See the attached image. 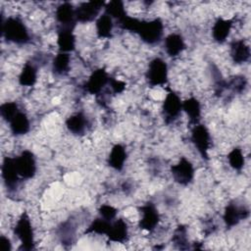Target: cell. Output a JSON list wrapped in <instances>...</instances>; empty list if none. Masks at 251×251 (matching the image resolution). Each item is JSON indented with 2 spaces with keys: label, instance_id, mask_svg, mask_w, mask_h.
Instances as JSON below:
<instances>
[{
  "label": "cell",
  "instance_id": "1",
  "mask_svg": "<svg viewBox=\"0 0 251 251\" xmlns=\"http://www.w3.org/2000/svg\"><path fill=\"white\" fill-rule=\"evenodd\" d=\"M2 34L11 42L17 44H25L29 41V33L23 23V21L17 17H10L2 22Z\"/></svg>",
  "mask_w": 251,
  "mask_h": 251
},
{
  "label": "cell",
  "instance_id": "2",
  "mask_svg": "<svg viewBox=\"0 0 251 251\" xmlns=\"http://www.w3.org/2000/svg\"><path fill=\"white\" fill-rule=\"evenodd\" d=\"M163 30V22L160 19H154L152 21H139L135 32L147 44H155L161 40Z\"/></svg>",
  "mask_w": 251,
  "mask_h": 251
},
{
  "label": "cell",
  "instance_id": "3",
  "mask_svg": "<svg viewBox=\"0 0 251 251\" xmlns=\"http://www.w3.org/2000/svg\"><path fill=\"white\" fill-rule=\"evenodd\" d=\"M15 234L22 242V249L31 250L34 247V238L33 230L30 224V220L26 213H23L18 220L15 229Z\"/></svg>",
  "mask_w": 251,
  "mask_h": 251
},
{
  "label": "cell",
  "instance_id": "4",
  "mask_svg": "<svg viewBox=\"0 0 251 251\" xmlns=\"http://www.w3.org/2000/svg\"><path fill=\"white\" fill-rule=\"evenodd\" d=\"M146 79L151 86L164 85L168 81V66L161 58H154L148 65Z\"/></svg>",
  "mask_w": 251,
  "mask_h": 251
},
{
  "label": "cell",
  "instance_id": "5",
  "mask_svg": "<svg viewBox=\"0 0 251 251\" xmlns=\"http://www.w3.org/2000/svg\"><path fill=\"white\" fill-rule=\"evenodd\" d=\"M182 110V102L177 94L170 90L164 100L162 111L166 123L170 124L175 122Z\"/></svg>",
  "mask_w": 251,
  "mask_h": 251
},
{
  "label": "cell",
  "instance_id": "6",
  "mask_svg": "<svg viewBox=\"0 0 251 251\" xmlns=\"http://www.w3.org/2000/svg\"><path fill=\"white\" fill-rule=\"evenodd\" d=\"M171 173L176 182L187 185L194 177V168L189 160L182 157L176 165L172 166Z\"/></svg>",
  "mask_w": 251,
  "mask_h": 251
},
{
  "label": "cell",
  "instance_id": "7",
  "mask_svg": "<svg viewBox=\"0 0 251 251\" xmlns=\"http://www.w3.org/2000/svg\"><path fill=\"white\" fill-rule=\"evenodd\" d=\"M191 141L201 157L208 160V149L210 146V133L203 125H194L191 130Z\"/></svg>",
  "mask_w": 251,
  "mask_h": 251
},
{
  "label": "cell",
  "instance_id": "8",
  "mask_svg": "<svg viewBox=\"0 0 251 251\" xmlns=\"http://www.w3.org/2000/svg\"><path fill=\"white\" fill-rule=\"evenodd\" d=\"M104 1H89L81 3L75 8V19L76 22L88 23L92 22L97 18L102 8L105 7Z\"/></svg>",
  "mask_w": 251,
  "mask_h": 251
},
{
  "label": "cell",
  "instance_id": "9",
  "mask_svg": "<svg viewBox=\"0 0 251 251\" xmlns=\"http://www.w3.org/2000/svg\"><path fill=\"white\" fill-rule=\"evenodd\" d=\"M16 166L18 173L21 177L23 178H31L36 172V163L33 154L28 151L25 150L21 153L20 156L15 158Z\"/></svg>",
  "mask_w": 251,
  "mask_h": 251
},
{
  "label": "cell",
  "instance_id": "10",
  "mask_svg": "<svg viewBox=\"0 0 251 251\" xmlns=\"http://www.w3.org/2000/svg\"><path fill=\"white\" fill-rule=\"evenodd\" d=\"M139 210L141 214V219L139 221L140 228L145 229L147 231L154 230L160 221V215L155 205L149 202L141 206Z\"/></svg>",
  "mask_w": 251,
  "mask_h": 251
},
{
  "label": "cell",
  "instance_id": "11",
  "mask_svg": "<svg viewBox=\"0 0 251 251\" xmlns=\"http://www.w3.org/2000/svg\"><path fill=\"white\" fill-rule=\"evenodd\" d=\"M110 76L105 71V69H98L94 71L86 81L84 88L90 94H98L102 89L109 83Z\"/></svg>",
  "mask_w": 251,
  "mask_h": 251
},
{
  "label": "cell",
  "instance_id": "12",
  "mask_svg": "<svg viewBox=\"0 0 251 251\" xmlns=\"http://www.w3.org/2000/svg\"><path fill=\"white\" fill-rule=\"evenodd\" d=\"M1 171H2V177L6 186L9 189L15 188L18 184L19 176H20L17 170L15 158L6 157L3 160Z\"/></svg>",
  "mask_w": 251,
  "mask_h": 251
},
{
  "label": "cell",
  "instance_id": "13",
  "mask_svg": "<svg viewBox=\"0 0 251 251\" xmlns=\"http://www.w3.org/2000/svg\"><path fill=\"white\" fill-rule=\"evenodd\" d=\"M56 19L60 24V26L74 28L75 19V9L69 2H65L58 6L56 9Z\"/></svg>",
  "mask_w": 251,
  "mask_h": 251
},
{
  "label": "cell",
  "instance_id": "14",
  "mask_svg": "<svg viewBox=\"0 0 251 251\" xmlns=\"http://www.w3.org/2000/svg\"><path fill=\"white\" fill-rule=\"evenodd\" d=\"M249 215V211L245 208H240L236 204L230 203L228 204L224 212V222L226 226L231 227L236 226L241 220L247 218Z\"/></svg>",
  "mask_w": 251,
  "mask_h": 251
},
{
  "label": "cell",
  "instance_id": "15",
  "mask_svg": "<svg viewBox=\"0 0 251 251\" xmlns=\"http://www.w3.org/2000/svg\"><path fill=\"white\" fill-rule=\"evenodd\" d=\"M73 29L71 27H63L59 26L58 28V39L57 43L60 49V52L68 53L73 51L75 47V36L73 33Z\"/></svg>",
  "mask_w": 251,
  "mask_h": 251
},
{
  "label": "cell",
  "instance_id": "16",
  "mask_svg": "<svg viewBox=\"0 0 251 251\" xmlns=\"http://www.w3.org/2000/svg\"><path fill=\"white\" fill-rule=\"evenodd\" d=\"M230 57L235 64H242L250 58V47L243 40H233L230 43Z\"/></svg>",
  "mask_w": 251,
  "mask_h": 251
},
{
  "label": "cell",
  "instance_id": "17",
  "mask_svg": "<svg viewBox=\"0 0 251 251\" xmlns=\"http://www.w3.org/2000/svg\"><path fill=\"white\" fill-rule=\"evenodd\" d=\"M127 233L128 231H127L126 223L123 219H119L111 223L110 228L106 235L111 241L122 243L126 241L127 237Z\"/></svg>",
  "mask_w": 251,
  "mask_h": 251
},
{
  "label": "cell",
  "instance_id": "18",
  "mask_svg": "<svg viewBox=\"0 0 251 251\" xmlns=\"http://www.w3.org/2000/svg\"><path fill=\"white\" fill-rule=\"evenodd\" d=\"M185 48L183 38L178 33H171L165 39V49L169 56L176 57L179 55Z\"/></svg>",
  "mask_w": 251,
  "mask_h": 251
},
{
  "label": "cell",
  "instance_id": "19",
  "mask_svg": "<svg viewBox=\"0 0 251 251\" xmlns=\"http://www.w3.org/2000/svg\"><path fill=\"white\" fill-rule=\"evenodd\" d=\"M231 25H232L231 20H224L219 18L215 22L212 29V34L215 41L219 43H223L224 41H226L231 29Z\"/></svg>",
  "mask_w": 251,
  "mask_h": 251
},
{
  "label": "cell",
  "instance_id": "20",
  "mask_svg": "<svg viewBox=\"0 0 251 251\" xmlns=\"http://www.w3.org/2000/svg\"><path fill=\"white\" fill-rule=\"evenodd\" d=\"M126 160V151L125 147L121 144H116L111 149L109 158H108V164L110 167L117 171H121L125 165V162Z\"/></svg>",
  "mask_w": 251,
  "mask_h": 251
},
{
  "label": "cell",
  "instance_id": "21",
  "mask_svg": "<svg viewBox=\"0 0 251 251\" xmlns=\"http://www.w3.org/2000/svg\"><path fill=\"white\" fill-rule=\"evenodd\" d=\"M67 128L74 134H82L87 126V119L82 113H75L66 121Z\"/></svg>",
  "mask_w": 251,
  "mask_h": 251
},
{
  "label": "cell",
  "instance_id": "22",
  "mask_svg": "<svg viewBox=\"0 0 251 251\" xmlns=\"http://www.w3.org/2000/svg\"><path fill=\"white\" fill-rule=\"evenodd\" d=\"M29 127H30L29 120L27 116L23 112H19L14 117V119L10 122L11 131L16 135H23L27 133L29 130Z\"/></svg>",
  "mask_w": 251,
  "mask_h": 251
},
{
  "label": "cell",
  "instance_id": "23",
  "mask_svg": "<svg viewBox=\"0 0 251 251\" xmlns=\"http://www.w3.org/2000/svg\"><path fill=\"white\" fill-rule=\"evenodd\" d=\"M182 110L187 114L191 123H193L194 125L198 124L201 115V107L199 101L196 98L190 97L183 101Z\"/></svg>",
  "mask_w": 251,
  "mask_h": 251
},
{
  "label": "cell",
  "instance_id": "24",
  "mask_svg": "<svg viewBox=\"0 0 251 251\" xmlns=\"http://www.w3.org/2000/svg\"><path fill=\"white\" fill-rule=\"evenodd\" d=\"M113 19L107 14L101 15L96 20V32L100 38H108L113 32Z\"/></svg>",
  "mask_w": 251,
  "mask_h": 251
},
{
  "label": "cell",
  "instance_id": "25",
  "mask_svg": "<svg viewBox=\"0 0 251 251\" xmlns=\"http://www.w3.org/2000/svg\"><path fill=\"white\" fill-rule=\"evenodd\" d=\"M37 77V71L36 68L29 63H26L19 76V82L23 86H32Z\"/></svg>",
  "mask_w": 251,
  "mask_h": 251
},
{
  "label": "cell",
  "instance_id": "26",
  "mask_svg": "<svg viewBox=\"0 0 251 251\" xmlns=\"http://www.w3.org/2000/svg\"><path fill=\"white\" fill-rule=\"evenodd\" d=\"M70 55L69 53L60 52L56 55L52 63V70L56 75H66L70 68Z\"/></svg>",
  "mask_w": 251,
  "mask_h": 251
},
{
  "label": "cell",
  "instance_id": "27",
  "mask_svg": "<svg viewBox=\"0 0 251 251\" xmlns=\"http://www.w3.org/2000/svg\"><path fill=\"white\" fill-rule=\"evenodd\" d=\"M104 9H105V14L110 16L112 19H116L118 22H120L122 19H124L126 16L124 3L120 0L110 1L106 3Z\"/></svg>",
  "mask_w": 251,
  "mask_h": 251
},
{
  "label": "cell",
  "instance_id": "28",
  "mask_svg": "<svg viewBox=\"0 0 251 251\" xmlns=\"http://www.w3.org/2000/svg\"><path fill=\"white\" fill-rule=\"evenodd\" d=\"M112 221H107L103 218L94 220L88 228L85 230L87 233H97V234H107Z\"/></svg>",
  "mask_w": 251,
  "mask_h": 251
},
{
  "label": "cell",
  "instance_id": "29",
  "mask_svg": "<svg viewBox=\"0 0 251 251\" xmlns=\"http://www.w3.org/2000/svg\"><path fill=\"white\" fill-rule=\"evenodd\" d=\"M19 112V107L16 102H5L0 106V115L8 123H10Z\"/></svg>",
  "mask_w": 251,
  "mask_h": 251
},
{
  "label": "cell",
  "instance_id": "30",
  "mask_svg": "<svg viewBox=\"0 0 251 251\" xmlns=\"http://www.w3.org/2000/svg\"><path fill=\"white\" fill-rule=\"evenodd\" d=\"M227 159L230 167L233 168L234 170L239 171L244 166V156L242 154V151L239 148H233L229 152Z\"/></svg>",
  "mask_w": 251,
  "mask_h": 251
},
{
  "label": "cell",
  "instance_id": "31",
  "mask_svg": "<svg viewBox=\"0 0 251 251\" xmlns=\"http://www.w3.org/2000/svg\"><path fill=\"white\" fill-rule=\"evenodd\" d=\"M173 241L179 249L188 248L186 227H184L183 226H177V228L175 230V233H174V236H173Z\"/></svg>",
  "mask_w": 251,
  "mask_h": 251
},
{
  "label": "cell",
  "instance_id": "32",
  "mask_svg": "<svg viewBox=\"0 0 251 251\" xmlns=\"http://www.w3.org/2000/svg\"><path fill=\"white\" fill-rule=\"evenodd\" d=\"M99 214H100L101 218H103L107 221H112L113 219H115V217L117 215V209L111 205L104 204V205L100 206Z\"/></svg>",
  "mask_w": 251,
  "mask_h": 251
},
{
  "label": "cell",
  "instance_id": "33",
  "mask_svg": "<svg viewBox=\"0 0 251 251\" xmlns=\"http://www.w3.org/2000/svg\"><path fill=\"white\" fill-rule=\"evenodd\" d=\"M246 86V79L244 76H235L229 82V87L235 92H241Z\"/></svg>",
  "mask_w": 251,
  "mask_h": 251
},
{
  "label": "cell",
  "instance_id": "34",
  "mask_svg": "<svg viewBox=\"0 0 251 251\" xmlns=\"http://www.w3.org/2000/svg\"><path fill=\"white\" fill-rule=\"evenodd\" d=\"M61 236H62V241L63 242H71L72 241V237L74 236V229H73V226L66 223L63 225V226L61 227Z\"/></svg>",
  "mask_w": 251,
  "mask_h": 251
},
{
  "label": "cell",
  "instance_id": "35",
  "mask_svg": "<svg viewBox=\"0 0 251 251\" xmlns=\"http://www.w3.org/2000/svg\"><path fill=\"white\" fill-rule=\"evenodd\" d=\"M109 83L111 85V88L113 90L114 93H121L124 91L125 87H126V83L121 81V80H117L113 77H110L109 79Z\"/></svg>",
  "mask_w": 251,
  "mask_h": 251
},
{
  "label": "cell",
  "instance_id": "36",
  "mask_svg": "<svg viewBox=\"0 0 251 251\" xmlns=\"http://www.w3.org/2000/svg\"><path fill=\"white\" fill-rule=\"evenodd\" d=\"M0 241H1L2 249H3L4 251H8V250L11 249V243H10V240H9L7 237H5L4 235H2V236L0 237Z\"/></svg>",
  "mask_w": 251,
  "mask_h": 251
}]
</instances>
